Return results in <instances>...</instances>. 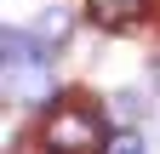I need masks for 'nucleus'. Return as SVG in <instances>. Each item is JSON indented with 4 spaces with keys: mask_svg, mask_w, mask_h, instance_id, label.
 Wrapping results in <instances>:
<instances>
[{
    "mask_svg": "<svg viewBox=\"0 0 160 154\" xmlns=\"http://www.w3.org/2000/svg\"><path fill=\"white\" fill-rule=\"evenodd\" d=\"M40 143H46V154H103L109 131L92 108H52L40 126Z\"/></svg>",
    "mask_w": 160,
    "mask_h": 154,
    "instance_id": "1",
    "label": "nucleus"
},
{
    "mask_svg": "<svg viewBox=\"0 0 160 154\" xmlns=\"http://www.w3.org/2000/svg\"><path fill=\"white\" fill-rule=\"evenodd\" d=\"M86 17H92L103 34H126L132 23L149 17V0H86Z\"/></svg>",
    "mask_w": 160,
    "mask_h": 154,
    "instance_id": "2",
    "label": "nucleus"
},
{
    "mask_svg": "<svg viewBox=\"0 0 160 154\" xmlns=\"http://www.w3.org/2000/svg\"><path fill=\"white\" fill-rule=\"evenodd\" d=\"M34 40L46 46V51H57L69 40V12H40V23H34Z\"/></svg>",
    "mask_w": 160,
    "mask_h": 154,
    "instance_id": "3",
    "label": "nucleus"
},
{
    "mask_svg": "<svg viewBox=\"0 0 160 154\" xmlns=\"http://www.w3.org/2000/svg\"><path fill=\"white\" fill-rule=\"evenodd\" d=\"M154 80H160V63H154Z\"/></svg>",
    "mask_w": 160,
    "mask_h": 154,
    "instance_id": "5",
    "label": "nucleus"
},
{
    "mask_svg": "<svg viewBox=\"0 0 160 154\" xmlns=\"http://www.w3.org/2000/svg\"><path fill=\"white\" fill-rule=\"evenodd\" d=\"M103 154H149V148H143V137H137V131H120V137H109Z\"/></svg>",
    "mask_w": 160,
    "mask_h": 154,
    "instance_id": "4",
    "label": "nucleus"
}]
</instances>
